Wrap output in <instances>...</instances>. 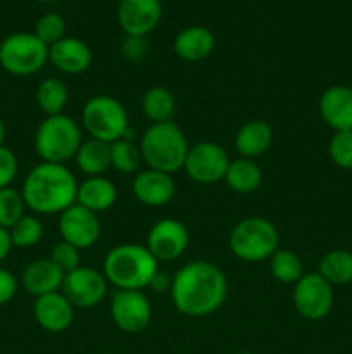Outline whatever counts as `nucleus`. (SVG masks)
Here are the masks:
<instances>
[{
	"label": "nucleus",
	"instance_id": "nucleus-22",
	"mask_svg": "<svg viewBox=\"0 0 352 354\" xmlns=\"http://www.w3.org/2000/svg\"><path fill=\"white\" fill-rule=\"evenodd\" d=\"M117 190L106 176H88L78 185L76 203L93 213H104L116 204Z\"/></svg>",
	"mask_w": 352,
	"mask_h": 354
},
{
	"label": "nucleus",
	"instance_id": "nucleus-32",
	"mask_svg": "<svg viewBox=\"0 0 352 354\" xmlns=\"http://www.w3.org/2000/svg\"><path fill=\"white\" fill-rule=\"evenodd\" d=\"M12 245L17 249L33 248L43 237V225L33 214H24L9 230Z\"/></svg>",
	"mask_w": 352,
	"mask_h": 354
},
{
	"label": "nucleus",
	"instance_id": "nucleus-43",
	"mask_svg": "<svg viewBox=\"0 0 352 354\" xmlns=\"http://www.w3.org/2000/svg\"><path fill=\"white\" fill-rule=\"evenodd\" d=\"M106 354H114V353H106Z\"/></svg>",
	"mask_w": 352,
	"mask_h": 354
},
{
	"label": "nucleus",
	"instance_id": "nucleus-19",
	"mask_svg": "<svg viewBox=\"0 0 352 354\" xmlns=\"http://www.w3.org/2000/svg\"><path fill=\"white\" fill-rule=\"evenodd\" d=\"M320 114L324 123L335 131L352 130V88L333 85L320 97Z\"/></svg>",
	"mask_w": 352,
	"mask_h": 354
},
{
	"label": "nucleus",
	"instance_id": "nucleus-17",
	"mask_svg": "<svg viewBox=\"0 0 352 354\" xmlns=\"http://www.w3.org/2000/svg\"><path fill=\"white\" fill-rule=\"evenodd\" d=\"M131 190L138 203L150 207H159L171 203L176 194V183L168 173L148 168L135 176Z\"/></svg>",
	"mask_w": 352,
	"mask_h": 354
},
{
	"label": "nucleus",
	"instance_id": "nucleus-25",
	"mask_svg": "<svg viewBox=\"0 0 352 354\" xmlns=\"http://www.w3.org/2000/svg\"><path fill=\"white\" fill-rule=\"evenodd\" d=\"M141 113L148 121L168 123L176 113V99L166 86H152L141 95Z\"/></svg>",
	"mask_w": 352,
	"mask_h": 354
},
{
	"label": "nucleus",
	"instance_id": "nucleus-4",
	"mask_svg": "<svg viewBox=\"0 0 352 354\" xmlns=\"http://www.w3.org/2000/svg\"><path fill=\"white\" fill-rule=\"evenodd\" d=\"M188 149V140L175 121L150 124L140 140L145 165H148L150 169H157L168 175L183 169Z\"/></svg>",
	"mask_w": 352,
	"mask_h": 354
},
{
	"label": "nucleus",
	"instance_id": "nucleus-40",
	"mask_svg": "<svg viewBox=\"0 0 352 354\" xmlns=\"http://www.w3.org/2000/svg\"><path fill=\"white\" fill-rule=\"evenodd\" d=\"M6 137H7V128H6V123H3V120L0 118V147H2L3 142H6Z\"/></svg>",
	"mask_w": 352,
	"mask_h": 354
},
{
	"label": "nucleus",
	"instance_id": "nucleus-33",
	"mask_svg": "<svg viewBox=\"0 0 352 354\" xmlns=\"http://www.w3.org/2000/svg\"><path fill=\"white\" fill-rule=\"evenodd\" d=\"M35 35L47 45L48 48L61 41L66 37V21L61 14L47 12L37 21L35 26Z\"/></svg>",
	"mask_w": 352,
	"mask_h": 354
},
{
	"label": "nucleus",
	"instance_id": "nucleus-11",
	"mask_svg": "<svg viewBox=\"0 0 352 354\" xmlns=\"http://www.w3.org/2000/svg\"><path fill=\"white\" fill-rule=\"evenodd\" d=\"M107 286L109 282L102 272L88 268V266H79L64 275L61 292L75 308L90 310V308L99 306L106 299Z\"/></svg>",
	"mask_w": 352,
	"mask_h": 354
},
{
	"label": "nucleus",
	"instance_id": "nucleus-37",
	"mask_svg": "<svg viewBox=\"0 0 352 354\" xmlns=\"http://www.w3.org/2000/svg\"><path fill=\"white\" fill-rule=\"evenodd\" d=\"M17 294V279L12 272L0 266V306H6L7 303L14 299Z\"/></svg>",
	"mask_w": 352,
	"mask_h": 354
},
{
	"label": "nucleus",
	"instance_id": "nucleus-35",
	"mask_svg": "<svg viewBox=\"0 0 352 354\" xmlns=\"http://www.w3.org/2000/svg\"><path fill=\"white\" fill-rule=\"evenodd\" d=\"M50 261L61 270L64 275L71 273L72 270L79 268V263H81V254H79V249L75 245L68 244V242L61 241L52 248L50 252Z\"/></svg>",
	"mask_w": 352,
	"mask_h": 354
},
{
	"label": "nucleus",
	"instance_id": "nucleus-9",
	"mask_svg": "<svg viewBox=\"0 0 352 354\" xmlns=\"http://www.w3.org/2000/svg\"><path fill=\"white\" fill-rule=\"evenodd\" d=\"M293 306L297 313L309 322H320L330 315L333 308V287L320 273H304L293 283Z\"/></svg>",
	"mask_w": 352,
	"mask_h": 354
},
{
	"label": "nucleus",
	"instance_id": "nucleus-42",
	"mask_svg": "<svg viewBox=\"0 0 352 354\" xmlns=\"http://www.w3.org/2000/svg\"><path fill=\"white\" fill-rule=\"evenodd\" d=\"M38 2H55V0H38Z\"/></svg>",
	"mask_w": 352,
	"mask_h": 354
},
{
	"label": "nucleus",
	"instance_id": "nucleus-15",
	"mask_svg": "<svg viewBox=\"0 0 352 354\" xmlns=\"http://www.w3.org/2000/svg\"><path fill=\"white\" fill-rule=\"evenodd\" d=\"M161 17V0H121L117 6V23L128 37L145 38L157 28Z\"/></svg>",
	"mask_w": 352,
	"mask_h": 354
},
{
	"label": "nucleus",
	"instance_id": "nucleus-41",
	"mask_svg": "<svg viewBox=\"0 0 352 354\" xmlns=\"http://www.w3.org/2000/svg\"><path fill=\"white\" fill-rule=\"evenodd\" d=\"M235 354H254V353H248V351H240V353H235Z\"/></svg>",
	"mask_w": 352,
	"mask_h": 354
},
{
	"label": "nucleus",
	"instance_id": "nucleus-31",
	"mask_svg": "<svg viewBox=\"0 0 352 354\" xmlns=\"http://www.w3.org/2000/svg\"><path fill=\"white\" fill-rule=\"evenodd\" d=\"M24 211H26V203L21 190L12 187L0 189V227L10 230L26 214Z\"/></svg>",
	"mask_w": 352,
	"mask_h": 354
},
{
	"label": "nucleus",
	"instance_id": "nucleus-26",
	"mask_svg": "<svg viewBox=\"0 0 352 354\" xmlns=\"http://www.w3.org/2000/svg\"><path fill=\"white\" fill-rule=\"evenodd\" d=\"M224 183L237 194H252L262 182V171L252 159H235L224 175Z\"/></svg>",
	"mask_w": 352,
	"mask_h": 354
},
{
	"label": "nucleus",
	"instance_id": "nucleus-14",
	"mask_svg": "<svg viewBox=\"0 0 352 354\" xmlns=\"http://www.w3.org/2000/svg\"><path fill=\"white\" fill-rule=\"evenodd\" d=\"M59 234L62 241L75 245L79 251L92 248L100 237L99 216L78 203L72 204L59 214Z\"/></svg>",
	"mask_w": 352,
	"mask_h": 354
},
{
	"label": "nucleus",
	"instance_id": "nucleus-16",
	"mask_svg": "<svg viewBox=\"0 0 352 354\" xmlns=\"http://www.w3.org/2000/svg\"><path fill=\"white\" fill-rule=\"evenodd\" d=\"M76 308L66 299L61 290L35 297L33 317L43 330L61 334L71 327Z\"/></svg>",
	"mask_w": 352,
	"mask_h": 354
},
{
	"label": "nucleus",
	"instance_id": "nucleus-29",
	"mask_svg": "<svg viewBox=\"0 0 352 354\" xmlns=\"http://www.w3.org/2000/svg\"><path fill=\"white\" fill-rule=\"evenodd\" d=\"M269 270L273 279L280 283H295L304 275L302 259L290 249H276L275 254L269 258Z\"/></svg>",
	"mask_w": 352,
	"mask_h": 354
},
{
	"label": "nucleus",
	"instance_id": "nucleus-36",
	"mask_svg": "<svg viewBox=\"0 0 352 354\" xmlns=\"http://www.w3.org/2000/svg\"><path fill=\"white\" fill-rule=\"evenodd\" d=\"M17 171H19V162H17L16 154L9 147L2 145L0 147V189L10 187V183L16 180Z\"/></svg>",
	"mask_w": 352,
	"mask_h": 354
},
{
	"label": "nucleus",
	"instance_id": "nucleus-18",
	"mask_svg": "<svg viewBox=\"0 0 352 354\" xmlns=\"http://www.w3.org/2000/svg\"><path fill=\"white\" fill-rule=\"evenodd\" d=\"M92 48L79 38L64 37L48 48V62L64 75H81L92 66Z\"/></svg>",
	"mask_w": 352,
	"mask_h": 354
},
{
	"label": "nucleus",
	"instance_id": "nucleus-8",
	"mask_svg": "<svg viewBox=\"0 0 352 354\" xmlns=\"http://www.w3.org/2000/svg\"><path fill=\"white\" fill-rule=\"evenodd\" d=\"M48 62V47L35 33H12L0 44V66L14 76L37 75Z\"/></svg>",
	"mask_w": 352,
	"mask_h": 354
},
{
	"label": "nucleus",
	"instance_id": "nucleus-24",
	"mask_svg": "<svg viewBox=\"0 0 352 354\" xmlns=\"http://www.w3.org/2000/svg\"><path fill=\"white\" fill-rule=\"evenodd\" d=\"M76 166L86 176H104L110 168V144L97 138L83 140L75 156Z\"/></svg>",
	"mask_w": 352,
	"mask_h": 354
},
{
	"label": "nucleus",
	"instance_id": "nucleus-5",
	"mask_svg": "<svg viewBox=\"0 0 352 354\" xmlns=\"http://www.w3.org/2000/svg\"><path fill=\"white\" fill-rule=\"evenodd\" d=\"M81 144V128L64 113L45 118L35 133V151L43 162L66 165L75 159Z\"/></svg>",
	"mask_w": 352,
	"mask_h": 354
},
{
	"label": "nucleus",
	"instance_id": "nucleus-20",
	"mask_svg": "<svg viewBox=\"0 0 352 354\" xmlns=\"http://www.w3.org/2000/svg\"><path fill=\"white\" fill-rule=\"evenodd\" d=\"M64 273L50 261V258H40L28 263L21 273V283L28 294L35 297L61 290Z\"/></svg>",
	"mask_w": 352,
	"mask_h": 354
},
{
	"label": "nucleus",
	"instance_id": "nucleus-6",
	"mask_svg": "<svg viewBox=\"0 0 352 354\" xmlns=\"http://www.w3.org/2000/svg\"><path fill=\"white\" fill-rule=\"evenodd\" d=\"M228 244L235 258L245 263H259L275 254L280 244V235L269 220L248 216L235 225Z\"/></svg>",
	"mask_w": 352,
	"mask_h": 354
},
{
	"label": "nucleus",
	"instance_id": "nucleus-13",
	"mask_svg": "<svg viewBox=\"0 0 352 354\" xmlns=\"http://www.w3.org/2000/svg\"><path fill=\"white\" fill-rule=\"evenodd\" d=\"M188 244L190 234L185 225L175 218H164L152 225L145 245L159 263H169L182 258Z\"/></svg>",
	"mask_w": 352,
	"mask_h": 354
},
{
	"label": "nucleus",
	"instance_id": "nucleus-27",
	"mask_svg": "<svg viewBox=\"0 0 352 354\" xmlns=\"http://www.w3.org/2000/svg\"><path fill=\"white\" fill-rule=\"evenodd\" d=\"M317 273L331 287L352 282V252L344 251V249H333V251L326 252L320 259Z\"/></svg>",
	"mask_w": 352,
	"mask_h": 354
},
{
	"label": "nucleus",
	"instance_id": "nucleus-7",
	"mask_svg": "<svg viewBox=\"0 0 352 354\" xmlns=\"http://www.w3.org/2000/svg\"><path fill=\"white\" fill-rule=\"evenodd\" d=\"M81 123L90 138L114 144L130 131L126 107L110 95H95L86 100L81 111Z\"/></svg>",
	"mask_w": 352,
	"mask_h": 354
},
{
	"label": "nucleus",
	"instance_id": "nucleus-30",
	"mask_svg": "<svg viewBox=\"0 0 352 354\" xmlns=\"http://www.w3.org/2000/svg\"><path fill=\"white\" fill-rule=\"evenodd\" d=\"M144 162L141 158L140 145L135 144L133 140H121L110 144V168L116 169L123 175H131L138 171L140 165Z\"/></svg>",
	"mask_w": 352,
	"mask_h": 354
},
{
	"label": "nucleus",
	"instance_id": "nucleus-2",
	"mask_svg": "<svg viewBox=\"0 0 352 354\" xmlns=\"http://www.w3.org/2000/svg\"><path fill=\"white\" fill-rule=\"evenodd\" d=\"M78 180L66 165L43 162L30 169L21 194L28 209L37 214H61L78 196Z\"/></svg>",
	"mask_w": 352,
	"mask_h": 354
},
{
	"label": "nucleus",
	"instance_id": "nucleus-12",
	"mask_svg": "<svg viewBox=\"0 0 352 354\" xmlns=\"http://www.w3.org/2000/svg\"><path fill=\"white\" fill-rule=\"evenodd\" d=\"M110 317L124 334H140L152 320V306L141 290H116L110 299Z\"/></svg>",
	"mask_w": 352,
	"mask_h": 354
},
{
	"label": "nucleus",
	"instance_id": "nucleus-34",
	"mask_svg": "<svg viewBox=\"0 0 352 354\" xmlns=\"http://www.w3.org/2000/svg\"><path fill=\"white\" fill-rule=\"evenodd\" d=\"M330 159L342 169H352V130L335 131L328 144Z\"/></svg>",
	"mask_w": 352,
	"mask_h": 354
},
{
	"label": "nucleus",
	"instance_id": "nucleus-21",
	"mask_svg": "<svg viewBox=\"0 0 352 354\" xmlns=\"http://www.w3.org/2000/svg\"><path fill=\"white\" fill-rule=\"evenodd\" d=\"M216 38L206 26H188L176 35L173 50L179 59L186 62H199L209 57L214 50Z\"/></svg>",
	"mask_w": 352,
	"mask_h": 354
},
{
	"label": "nucleus",
	"instance_id": "nucleus-38",
	"mask_svg": "<svg viewBox=\"0 0 352 354\" xmlns=\"http://www.w3.org/2000/svg\"><path fill=\"white\" fill-rule=\"evenodd\" d=\"M171 283L173 279L168 273L157 272L154 275V279L150 280V283H148V287H150L154 292H169V290H171Z\"/></svg>",
	"mask_w": 352,
	"mask_h": 354
},
{
	"label": "nucleus",
	"instance_id": "nucleus-23",
	"mask_svg": "<svg viewBox=\"0 0 352 354\" xmlns=\"http://www.w3.org/2000/svg\"><path fill=\"white\" fill-rule=\"evenodd\" d=\"M273 144V128L262 120H252L242 124L235 137V149L245 159L266 154Z\"/></svg>",
	"mask_w": 352,
	"mask_h": 354
},
{
	"label": "nucleus",
	"instance_id": "nucleus-28",
	"mask_svg": "<svg viewBox=\"0 0 352 354\" xmlns=\"http://www.w3.org/2000/svg\"><path fill=\"white\" fill-rule=\"evenodd\" d=\"M69 100V90L59 78H45L37 88V104L47 116L62 114Z\"/></svg>",
	"mask_w": 352,
	"mask_h": 354
},
{
	"label": "nucleus",
	"instance_id": "nucleus-3",
	"mask_svg": "<svg viewBox=\"0 0 352 354\" xmlns=\"http://www.w3.org/2000/svg\"><path fill=\"white\" fill-rule=\"evenodd\" d=\"M159 272V261L150 254L147 245H114L104 259L102 273L117 290H141L148 287Z\"/></svg>",
	"mask_w": 352,
	"mask_h": 354
},
{
	"label": "nucleus",
	"instance_id": "nucleus-10",
	"mask_svg": "<svg viewBox=\"0 0 352 354\" xmlns=\"http://www.w3.org/2000/svg\"><path fill=\"white\" fill-rule=\"evenodd\" d=\"M230 162V156L219 144L199 142L188 149L183 169L192 182L213 185L224 180Z\"/></svg>",
	"mask_w": 352,
	"mask_h": 354
},
{
	"label": "nucleus",
	"instance_id": "nucleus-39",
	"mask_svg": "<svg viewBox=\"0 0 352 354\" xmlns=\"http://www.w3.org/2000/svg\"><path fill=\"white\" fill-rule=\"evenodd\" d=\"M12 241H10V234L7 228L0 227V263L9 256L10 249H12Z\"/></svg>",
	"mask_w": 352,
	"mask_h": 354
},
{
	"label": "nucleus",
	"instance_id": "nucleus-1",
	"mask_svg": "<svg viewBox=\"0 0 352 354\" xmlns=\"http://www.w3.org/2000/svg\"><path fill=\"white\" fill-rule=\"evenodd\" d=\"M169 296L179 313L202 318L223 306L228 296V280L216 265L195 259L176 272Z\"/></svg>",
	"mask_w": 352,
	"mask_h": 354
}]
</instances>
